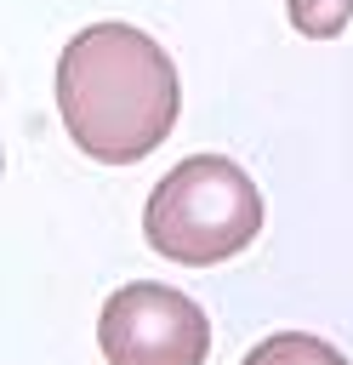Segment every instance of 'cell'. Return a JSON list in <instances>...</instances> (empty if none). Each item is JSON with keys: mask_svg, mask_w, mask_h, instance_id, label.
<instances>
[{"mask_svg": "<svg viewBox=\"0 0 353 365\" xmlns=\"http://www.w3.org/2000/svg\"><path fill=\"white\" fill-rule=\"evenodd\" d=\"M182 108V80L165 46L131 23H91L57 57V114L102 165L148 160Z\"/></svg>", "mask_w": 353, "mask_h": 365, "instance_id": "obj_1", "label": "cell"}, {"mask_svg": "<svg viewBox=\"0 0 353 365\" xmlns=\"http://www.w3.org/2000/svg\"><path fill=\"white\" fill-rule=\"evenodd\" d=\"M142 234L159 257L182 268H211L239 257L262 234V194L228 154H188L154 182Z\"/></svg>", "mask_w": 353, "mask_h": 365, "instance_id": "obj_2", "label": "cell"}, {"mask_svg": "<svg viewBox=\"0 0 353 365\" xmlns=\"http://www.w3.org/2000/svg\"><path fill=\"white\" fill-rule=\"evenodd\" d=\"M97 348L108 365H205L211 319L194 297L154 285V279H137L102 302Z\"/></svg>", "mask_w": 353, "mask_h": 365, "instance_id": "obj_3", "label": "cell"}, {"mask_svg": "<svg viewBox=\"0 0 353 365\" xmlns=\"http://www.w3.org/2000/svg\"><path fill=\"white\" fill-rule=\"evenodd\" d=\"M245 365H347V359H342V348H330L307 331H279V336L256 342L245 354Z\"/></svg>", "mask_w": 353, "mask_h": 365, "instance_id": "obj_4", "label": "cell"}, {"mask_svg": "<svg viewBox=\"0 0 353 365\" xmlns=\"http://www.w3.org/2000/svg\"><path fill=\"white\" fill-rule=\"evenodd\" d=\"M347 17H353V0H290V23L319 40H330Z\"/></svg>", "mask_w": 353, "mask_h": 365, "instance_id": "obj_5", "label": "cell"}]
</instances>
